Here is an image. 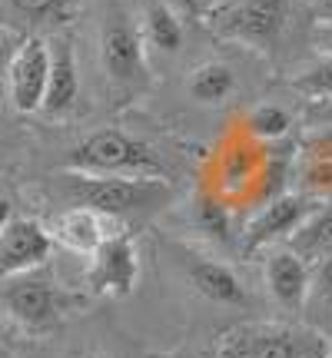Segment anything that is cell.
<instances>
[{
    "instance_id": "6da1fadb",
    "label": "cell",
    "mask_w": 332,
    "mask_h": 358,
    "mask_svg": "<svg viewBox=\"0 0 332 358\" xmlns=\"http://www.w3.org/2000/svg\"><path fill=\"white\" fill-rule=\"evenodd\" d=\"M60 189L83 209H93L106 219L156 213L173 199V186L166 176H93L67 169L60 173Z\"/></svg>"
},
{
    "instance_id": "7a4b0ae2",
    "label": "cell",
    "mask_w": 332,
    "mask_h": 358,
    "mask_svg": "<svg viewBox=\"0 0 332 358\" xmlns=\"http://www.w3.org/2000/svg\"><path fill=\"white\" fill-rule=\"evenodd\" d=\"M67 166L93 176H166L163 159L153 146L120 129H100L77 143Z\"/></svg>"
},
{
    "instance_id": "3957f363",
    "label": "cell",
    "mask_w": 332,
    "mask_h": 358,
    "mask_svg": "<svg viewBox=\"0 0 332 358\" xmlns=\"http://www.w3.org/2000/svg\"><path fill=\"white\" fill-rule=\"evenodd\" d=\"M329 352L322 335L289 325H240L219 335V358H326Z\"/></svg>"
},
{
    "instance_id": "277c9868",
    "label": "cell",
    "mask_w": 332,
    "mask_h": 358,
    "mask_svg": "<svg viewBox=\"0 0 332 358\" xmlns=\"http://www.w3.org/2000/svg\"><path fill=\"white\" fill-rule=\"evenodd\" d=\"M206 20L223 40L269 50L286 27V0H230L213 7Z\"/></svg>"
},
{
    "instance_id": "5b68a950",
    "label": "cell",
    "mask_w": 332,
    "mask_h": 358,
    "mask_svg": "<svg viewBox=\"0 0 332 358\" xmlns=\"http://www.w3.org/2000/svg\"><path fill=\"white\" fill-rule=\"evenodd\" d=\"M266 163V150L263 143H256L243 127L223 143V150L216 153L213 163V186H206L209 192H216L223 203H243V199H256V182H259V169Z\"/></svg>"
},
{
    "instance_id": "8992f818",
    "label": "cell",
    "mask_w": 332,
    "mask_h": 358,
    "mask_svg": "<svg viewBox=\"0 0 332 358\" xmlns=\"http://www.w3.org/2000/svg\"><path fill=\"white\" fill-rule=\"evenodd\" d=\"M0 302L11 312L17 325H24L27 332H47L53 329L60 315H64L67 295L47 279H34V275H13L4 289H0Z\"/></svg>"
},
{
    "instance_id": "52a82bcc",
    "label": "cell",
    "mask_w": 332,
    "mask_h": 358,
    "mask_svg": "<svg viewBox=\"0 0 332 358\" xmlns=\"http://www.w3.org/2000/svg\"><path fill=\"white\" fill-rule=\"evenodd\" d=\"M50 77V43L27 37L7 64V100L17 113H40Z\"/></svg>"
},
{
    "instance_id": "ba28073f",
    "label": "cell",
    "mask_w": 332,
    "mask_h": 358,
    "mask_svg": "<svg viewBox=\"0 0 332 358\" xmlns=\"http://www.w3.org/2000/svg\"><path fill=\"white\" fill-rule=\"evenodd\" d=\"M312 209H316V203H312L309 192H282L276 199H266L243 232V252L266 249V245L279 243V239H289L306 222Z\"/></svg>"
},
{
    "instance_id": "9c48e42d",
    "label": "cell",
    "mask_w": 332,
    "mask_h": 358,
    "mask_svg": "<svg viewBox=\"0 0 332 358\" xmlns=\"http://www.w3.org/2000/svg\"><path fill=\"white\" fill-rule=\"evenodd\" d=\"M140 275V259H137V245L127 232H113L106 236L103 245L90 256V289L97 295H130Z\"/></svg>"
},
{
    "instance_id": "30bf717a",
    "label": "cell",
    "mask_w": 332,
    "mask_h": 358,
    "mask_svg": "<svg viewBox=\"0 0 332 358\" xmlns=\"http://www.w3.org/2000/svg\"><path fill=\"white\" fill-rule=\"evenodd\" d=\"M100 60L113 83L120 87L140 83L146 70V43L137 24H130L127 17H110L100 37Z\"/></svg>"
},
{
    "instance_id": "8fae6325",
    "label": "cell",
    "mask_w": 332,
    "mask_h": 358,
    "mask_svg": "<svg viewBox=\"0 0 332 358\" xmlns=\"http://www.w3.org/2000/svg\"><path fill=\"white\" fill-rule=\"evenodd\" d=\"M53 236L37 219H17L13 216L0 232V279L27 275L30 268L43 266L50 259Z\"/></svg>"
},
{
    "instance_id": "7c38bea8",
    "label": "cell",
    "mask_w": 332,
    "mask_h": 358,
    "mask_svg": "<svg viewBox=\"0 0 332 358\" xmlns=\"http://www.w3.org/2000/svg\"><path fill=\"white\" fill-rule=\"evenodd\" d=\"M183 266H186V275H190L193 289L203 295V299L216 302V306H230V308L249 306V289L240 282V275L230 266H223V262H216V259H209V256H200L193 249L183 252Z\"/></svg>"
},
{
    "instance_id": "4fadbf2b",
    "label": "cell",
    "mask_w": 332,
    "mask_h": 358,
    "mask_svg": "<svg viewBox=\"0 0 332 358\" xmlns=\"http://www.w3.org/2000/svg\"><path fill=\"white\" fill-rule=\"evenodd\" d=\"M263 279L269 295L282 308H303L309 299V266L289 245H272L263 259Z\"/></svg>"
},
{
    "instance_id": "5bb4252c",
    "label": "cell",
    "mask_w": 332,
    "mask_h": 358,
    "mask_svg": "<svg viewBox=\"0 0 332 358\" xmlns=\"http://www.w3.org/2000/svg\"><path fill=\"white\" fill-rule=\"evenodd\" d=\"M80 93V70L77 53L70 40H53L50 43V77H47V93H43V116H64L74 110Z\"/></svg>"
},
{
    "instance_id": "9a60e30c",
    "label": "cell",
    "mask_w": 332,
    "mask_h": 358,
    "mask_svg": "<svg viewBox=\"0 0 332 358\" xmlns=\"http://www.w3.org/2000/svg\"><path fill=\"white\" fill-rule=\"evenodd\" d=\"M110 222H113V219L100 216V213H93V209L74 206V209H67V213H60V216L53 219L50 236H53V243H60L64 249L77 252V256H93L103 245V239L113 236Z\"/></svg>"
},
{
    "instance_id": "2e32d148",
    "label": "cell",
    "mask_w": 332,
    "mask_h": 358,
    "mask_svg": "<svg viewBox=\"0 0 332 358\" xmlns=\"http://www.w3.org/2000/svg\"><path fill=\"white\" fill-rule=\"evenodd\" d=\"M286 245H289L306 266H316L319 259L332 256V206L312 209L306 216V222L289 236Z\"/></svg>"
},
{
    "instance_id": "e0dca14e",
    "label": "cell",
    "mask_w": 332,
    "mask_h": 358,
    "mask_svg": "<svg viewBox=\"0 0 332 358\" xmlns=\"http://www.w3.org/2000/svg\"><path fill=\"white\" fill-rule=\"evenodd\" d=\"M186 93L196 103H203V106H219V103H226L236 93V73L223 60H206V64L190 70Z\"/></svg>"
},
{
    "instance_id": "ac0fdd59",
    "label": "cell",
    "mask_w": 332,
    "mask_h": 358,
    "mask_svg": "<svg viewBox=\"0 0 332 358\" xmlns=\"http://www.w3.org/2000/svg\"><path fill=\"white\" fill-rule=\"evenodd\" d=\"M143 43L160 53H179L183 47V17L166 0H153L143 10Z\"/></svg>"
},
{
    "instance_id": "d6986e66",
    "label": "cell",
    "mask_w": 332,
    "mask_h": 358,
    "mask_svg": "<svg viewBox=\"0 0 332 358\" xmlns=\"http://www.w3.org/2000/svg\"><path fill=\"white\" fill-rule=\"evenodd\" d=\"M193 222L213 243H230V209L216 192L200 189L193 199Z\"/></svg>"
},
{
    "instance_id": "ffe728a7",
    "label": "cell",
    "mask_w": 332,
    "mask_h": 358,
    "mask_svg": "<svg viewBox=\"0 0 332 358\" xmlns=\"http://www.w3.org/2000/svg\"><path fill=\"white\" fill-rule=\"evenodd\" d=\"M240 127H243L256 143H276V140H282V136L289 133L293 116L286 113L282 106H276V103H259L256 110L246 113V120L240 123Z\"/></svg>"
},
{
    "instance_id": "44dd1931",
    "label": "cell",
    "mask_w": 332,
    "mask_h": 358,
    "mask_svg": "<svg viewBox=\"0 0 332 358\" xmlns=\"http://www.w3.org/2000/svg\"><path fill=\"white\" fill-rule=\"evenodd\" d=\"M289 87H293L296 93H303L309 103L329 100L332 96V57L319 53L312 64H306L299 73H293Z\"/></svg>"
},
{
    "instance_id": "7402d4cb",
    "label": "cell",
    "mask_w": 332,
    "mask_h": 358,
    "mask_svg": "<svg viewBox=\"0 0 332 358\" xmlns=\"http://www.w3.org/2000/svg\"><path fill=\"white\" fill-rule=\"evenodd\" d=\"M74 3L77 0H11V10L27 24H64L74 13Z\"/></svg>"
},
{
    "instance_id": "603a6c76",
    "label": "cell",
    "mask_w": 332,
    "mask_h": 358,
    "mask_svg": "<svg viewBox=\"0 0 332 358\" xmlns=\"http://www.w3.org/2000/svg\"><path fill=\"white\" fill-rule=\"evenodd\" d=\"M303 159L306 163H332V127L309 133L303 143Z\"/></svg>"
},
{
    "instance_id": "cb8c5ba5",
    "label": "cell",
    "mask_w": 332,
    "mask_h": 358,
    "mask_svg": "<svg viewBox=\"0 0 332 358\" xmlns=\"http://www.w3.org/2000/svg\"><path fill=\"white\" fill-rule=\"evenodd\" d=\"M309 289L316 292V299H326L332 306V256L316 262V272L309 275Z\"/></svg>"
},
{
    "instance_id": "d4e9b609",
    "label": "cell",
    "mask_w": 332,
    "mask_h": 358,
    "mask_svg": "<svg viewBox=\"0 0 332 358\" xmlns=\"http://www.w3.org/2000/svg\"><path fill=\"white\" fill-rule=\"evenodd\" d=\"M309 120L319 123V127H332V96L329 100H319L309 106Z\"/></svg>"
},
{
    "instance_id": "484cf974",
    "label": "cell",
    "mask_w": 332,
    "mask_h": 358,
    "mask_svg": "<svg viewBox=\"0 0 332 358\" xmlns=\"http://www.w3.org/2000/svg\"><path fill=\"white\" fill-rule=\"evenodd\" d=\"M306 3V10L316 17V20H322V24H332V0H303Z\"/></svg>"
},
{
    "instance_id": "4316f807",
    "label": "cell",
    "mask_w": 332,
    "mask_h": 358,
    "mask_svg": "<svg viewBox=\"0 0 332 358\" xmlns=\"http://www.w3.org/2000/svg\"><path fill=\"white\" fill-rule=\"evenodd\" d=\"M312 40H316V47H319V53L332 57V24H319V30L312 34Z\"/></svg>"
},
{
    "instance_id": "83f0119b",
    "label": "cell",
    "mask_w": 332,
    "mask_h": 358,
    "mask_svg": "<svg viewBox=\"0 0 332 358\" xmlns=\"http://www.w3.org/2000/svg\"><path fill=\"white\" fill-rule=\"evenodd\" d=\"M170 7L177 13H186V17H196L200 10H206V0H170Z\"/></svg>"
},
{
    "instance_id": "f1b7e54d",
    "label": "cell",
    "mask_w": 332,
    "mask_h": 358,
    "mask_svg": "<svg viewBox=\"0 0 332 358\" xmlns=\"http://www.w3.org/2000/svg\"><path fill=\"white\" fill-rule=\"evenodd\" d=\"M13 219V203L7 199V196H0V232H4V226Z\"/></svg>"
},
{
    "instance_id": "f546056e",
    "label": "cell",
    "mask_w": 332,
    "mask_h": 358,
    "mask_svg": "<svg viewBox=\"0 0 332 358\" xmlns=\"http://www.w3.org/2000/svg\"><path fill=\"white\" fill-rule=\"evenodd\" d=\"M70 358H103V355H93V352H77V355H70Z\"/></svg>"
},
{
    "instance_id": "4dcf8cb0",
    "label": "cell",
    "mask_w": 332,
    "mask_h": 358,
    "mask_svg": "<svg viewBox=\"0 0 332 358\" xmlns=\"http://www.w3.org/2000/svg\"><path fill=\"white\" fill-rule=\"evenodd\" d=\"M326 358H332V352H329V355H326Z\"/></svg>"
}]
</instances>
